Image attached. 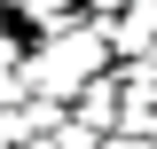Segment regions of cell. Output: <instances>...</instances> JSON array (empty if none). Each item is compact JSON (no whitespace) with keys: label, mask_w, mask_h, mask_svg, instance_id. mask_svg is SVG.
<instances>
[{"label":"cell","mask_w":157,"mask_h":149,"mask_svg":"<svg viewBox=\"0 0 157 149\" xmlns=\"http://www.w3.org/2000/svg\"><path fill=\"white\" fill-rule=\"evenodd\" d=\"M94 78H110V24L94 16H71L63 32L32 39V55H24V94L39 102H78Z\"/></svg>","instance_id":"cell-1"},{"label":"cell","mask_w":157,"mask_h":149,"mask_svg":"<svg viewBox=\"0 0 157 149\" xmlns=\"http://www.w3.org/2000/svg\"><path fill=\"white\" fill-rule=\"evenodd\" d=\"M118 110H126V86H118V78H94V86L71 102V118L94 133V141H110V133H118Z\"/></svg>","instance_id":"cell-2"},{"label":"cell","mask_w":157,"mask_h":149,"mask_svg":"<svg viewBox=\"0 0 157 149\" xmlns=\"http://www.w3.org/2000/svg\"><path fill=\"white\" fill-rule=\"evenodd\" d=\"M71 16H78V0H8V24H24L32 39H47V32H63Z\"/></svg>","instance_id":"cell-3"},{"label":"cell","mask_w":157,"mask_h":149,"mask_svg":"<svg viewBox=\"0 0 157 149\" xmlns=\"http://www.w3.org/2000/svg\"><path fill=\"white\" fill-rule=\"evenodd\" d=\"M102 149H110V141H102Z\"/></svg>","instance_id":"cell-4"}]
</instances>
